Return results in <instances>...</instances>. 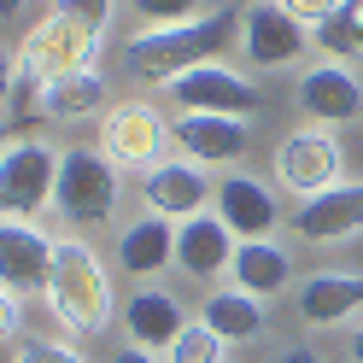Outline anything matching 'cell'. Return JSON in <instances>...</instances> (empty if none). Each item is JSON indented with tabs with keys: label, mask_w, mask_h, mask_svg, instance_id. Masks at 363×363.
Returning <instances> with one entry per match:
<instances>
[{
	"label": "cell",
	"mask_w": 363,
	"mask_h": 363,
	"mask_svg": "<svg viewBox=\"0 0 363 363\" xmlns=\"http://www.w3.org/2000/svg\"><path fill=\"white\" fill-rule=\"evenodd\" d=\"M164 88H170V100L182 111H217V118H246V111H258V88L246 82V77H235L229 65H217V59L182 71Z\"/></svg>",
	"instance_id": "cell-10"
},
{
	"label": "cell",
	"mask_w": 363,
	"mask_h": 363,
	"mask_svg": "<svg viewBox=\"0 0 363 363\" xmlns=\"http://www.w3.org/2000/svg\"><path fill=\"white\" fill-rule=\"evenodd\" d=\"M123 206V170L100 158V147H71L59 152V182H53V211L71 229H106Z\"/></svg>",
	"instance_id": "cell-3"
},
{
	"label": "cell",
	"mask_w": 363,
	"mask_h": 363,
	"mask_svg": "<svg viewBox=\"0 0 363 363\" xmlns=\"http://www.w3.org/2000/svg\"><path fill=\"white\" fill-rule=\"evenodd\" d=\"M311 48V30L299 18H287L276 0H246L240 6V53L264 65V71H281Z\"/></svg>",
	"instance_id": "cell-8"
},
{
	"label": "cell",
	"mask_w": 363,
	"mask_h": 363,
	"mask_svg": "<svg viewBox=\"0 0 363 363\" xmlns=\"http://www.w3.org/2000/svg\"><path fill=\"white\" fill-rule=\"evenodd\" d=\"M229 41H240V12H206V18H188V24L135 30L123 41V59L152 82H176L194 65H211Z\"/></svg>",
	"instance_id": "cell-1"
},
{
	"label": "cell",
	"mask_w": 363,
	"mask_h": 363,
	"mask_svg": "<svg viewBox=\"0 0 363 363\" xmlns=\"http://www.w3.org/2000/svg\"><path fill=\"white\" fill-rule=\"evenodd\" d=\"M6 147H12V141H6V129H0V158H6Z\"/></svg>",
	"instance_id": "cell-36"
},
{
	"label": "cell",
	"mask_w": 363,
	"mask_h": 363,
	"mask_svg": "<svg viewBox=\"0 0 363 363\" xmlns=\"http://www.w3.org/2000/svg\"><path fill=\"white\" fill-rule=\"evenodd\" d=\"M170 147V123L158 118L147 100H123L100 118V158H111L118 170H158Z\"/></svg>",
	"instance_id": "cell-5"
},
{
	"label": "cell",
	"mask_w": 363,
	"mask_h": 363,
	"mask_svg": "<svg viewBox=\"0 0 363 363\" xmlns=\"http://www.w3.org/2000/svg\"><path fill=\"white\" fill-rule=\"evenodd\" d=\"M199 6H206V0H129V12L147 18V30H158V24H188V18H199Z\"/></svg>",
	"instance_id": "cell-26"
},
{
	"label": "cell",
	"mask_w": 363,
	"mask_h": 363,
	"mask_svg": "<svg viewBox=\"0 0 363 363\" xmlns=\"http://www.w3.org/2000/svg\"><path fill=\"white\" fill-rule=\"evenodd\" d=\"M188 328V311H182V299L170 287H135L123 299V334L135 340V346H176V334Z\"/></svg>",
	"instance_id": "cell-17"
},
{
	"label": "cell",
	"mask_w": 363,
	"mask_h": 363,
	"mask_svg": "<svg viewBox=\"0 0 363 363\" xmlns=\"http://www.w3.org/2000/svg\"><path fill=\"white\" fill-rule=\"evenodd\" d=\"M48 269H53V240L30 217H0V287H12L18 299L48 293Z\"/></svg>",
	"instance_id": "cell-11"
},
{
	"label": "cell",
	"mask_w": 363,
	"mask_h": 363,
	"mask_svg": "<svg viewBox=\"0 0 363 363\" xmlns=\"http://www.w3.org/2000/svg\"><path fill=\"white\" fill-rule=\"evenodd\" d=\"M12 82H18V59H12V48H0V111L12 106Z\"/></svg>",
	"instance_id": "cell-30"
},
{
	"label": "cell",
	"mask_w": 363,
	"mask_h": 363,
	"mask_svg": "<svg viewBox=\"0 0 363 363\" xmlns=\"http://www.w3.org/2000/svg\"><path fill=\"white\" fill-rule=\"evenodd\" d=\"M170 141L182 147V158H188V164L223 170V164H235V158H246V147H252V129H246V118H217V111H182V118L170 123Z\"/></svg>",
	"instance_id": "cell-9"
},
{
	"label": "cell",
	"mask_w": 363,
	"mask_h": 363,
	"mask_svg": "<svg viewBox=\"0 0 363 363\" xmlns=\"http://www.w3.org/2000/svg\"><path fill=\"white\" fill-rule=\"evenodd\" d=\"M346 363H363V323L346 334Z\"/></svg>",
	"instance_id": "cell-33"
},
{
	"label": "cell",
	"mask_w": 363,
	"mask_h": 363,
	"mask_svg": "<svg viewBox=\"0 0 363 363\" xmlns=\"http://www.w3.org/2000/svg\"><path fill=\"white\" fill-rule=\"evenodd\" d=\"M53 12H59V18H71V24H82L94 41H106V30H111V12H118V0H53Z\"/></svg>",
	"instance_id": "cell-25"
},
{
	"label": "cell",
	"mask_w": 363,
	"mask_h": 363,
	"mask_svg": "<svg viewBox=\"0 0 363 363\" xmlns=\"http://www.w3.org/2000/svg\"><path fill=\"white\" fill-rule=\"evenodd\" d=\"M293 235L311 246H340V240L363 235V182H340V188L316 194V199H299Z\"/></svg>",
	"instance_id": "cell-15"
},
{
	"label": "cell",
	"mask_w": 363,
	"mask_h": 363,
	"mask_svg": "<svg viewBox=\"0 0 363 363\" xmlns=\"http://www.w3.org/2000/svg\"><path fill=\"white\" fill-rule=\"evenodd\" d=\"M12 363H88L77 346H65V340H30V346H18Z\"/></svg>",
	"instance_id": "cell-27"
},
{
	"label": "cell",
	"mask_w": 363,
	"mask_h": 363,
	"mask_svg": "<svg viewBox=\"0 0 363 363\" xmlns=\"http://www.w3.org/2000/svg\"><path fill=\"white\" fill-rule=\"evenodd\" d=\"M269 164H276V182L293 199H316V194H328V188L346 182V152H340L334 129H316V123L281 135Z\"/></svg>",
	"instance_id": "cell-4"
},
{
	"label": "cell",
	"mask_w": 363,
	"mask_h": 363,
	"mask_svg": "<svg viewBox=\"0 0 363 363\" xmlns=\"http://www.w3.org/2000/svg\"><path fill=\"white\" fill-rule=\"evenodd\" d=\"M229 287L252 293V299H276L293 287V252L276 240H240L229 258Z\"/></svg>",
	"instance_id": "cell-19"
},
{
	"label": "cell",
	"mask_w": 363,
	"mask_h": 363,
	"mask_svg": "<svg viewBox=\"0 0 363 363\" xmlns=\"http://www.w3.org/2000/svg\"><path fill=\"white\" fill-rule=\"evenodd\" d=\"M363 311V276H346V269H316V276L299 281V316L311 328H340L346 316Z\"/></svg>",
	"instance_id": "cell-20"
},
{
	"label": "cell",
	"mask_w": 363,
	"mask_h": 363,
	"mask_svg": "<svg viewBox=\"0 0 363 363\" xmlns=\"http://www.w3.org/2000/svg\"><path fill=\"white\" fill-rule=\"evenodd\" d=\"M199 323H206L223 346L258 340L264 334V299H252V293H240V287H217L206 299V311H199Z\"/></svg>",
	"instance_id": "cell-22"
},
{
	"label": "cell",
	"mask_w": 363,
	"mask_h": 363,
	"mask_svg": "<svg viewBox=\"0 0 363 363\" xmlns=\"http://www.w3.org/2000/svg\"><path fill=\"white\" fill-rule=\"evenodd\" d=\"M53 182H59V152L41 135L12 141L6 158H0V217L53 211Z\"/></svg>",
	"instance_id": "cell-6"
},
{
	"label": "cell",
	"mask_w": 363,
	"mask_h": 363,
	"mask_svg": "<svg viewBox=\"0 0 363 363\" xmlns=\"http://www.w3.org/2000/svg\"><path fill=\"white\" fill-rule=\"evenodd\" d=\"M223 352H229V346H223V340H217V334L194 316V323L176 334V346H170V357H164V363H223Z\"/></svg>",
	"instance_id": "cell-23"
},
{
	"label": "cell",
	"mask_w": 363,
	"mask_h": 363,
	"mask_svg": "<svg viewBox=\"0 0 363 363\" xmlns=\"http://www.w3.org/2000/svg\"><path fill=\"white\" fill-rule=\"evenodd\" d=\"M18 328H24V299H18L12 287H0V346H6Z\"/></svg>",
	"instance_id": "cell-29"
},
{
	"label": "cell",
	"mask_w": 363,
	"mask_h": 363,
	"mask_svg": "<svg viewBox=\"0 0 363 363\" xmlns=\"http://www.w3.org/2000/svg\"><path fill=\"white\" fill-rule=\"evenodd\" d=\"M276 6H281L287 18H299L305 30H316V24H323V18H334V12H346L352 0H276Z\"/></svg>",
	"instance_id": "cell-28"
},
{
	"label": "cell",
	"mask_w": 363,
	"mask_h": 363,
	"mask_svg": "<svg viewBox=\"0 0 363 363\" xmlns=\"http://www.w3.org/2000/svg\"><path fill=\"white\" fill-rule=\"evenodd\" d=\"M299 111L316 129H334V123H352L363 118V77L352 65H311L299 77Z\"/></svg>",
	"instance_id": "cell-12"
},
{
	"label": "cell",
	"mask_w": 363,
	"mask_h": 363,
	"mask_svg": "<svg viewBox=\"0 0 363 363\" xmlns=\"http://www.w3.org/2000/svg\"><path fill=\"white\" fill-rule=\"evenodd\" d=\"M235 235L217 211H199L176 229V269L194 281H211V276H229V258H235Z\"/></svg>",
	"instance_id": "cell-16"
},
{
	"label": "cell",
	"mask_w": 363,
	"mask_h": 363,
	"mask_svg": "<svg viewBox=\"0 0 363 363\" xmlns=\"http://www.w3.org/2000/svg\"><path fill=\"white\" fill-rule=\"evenodd\" d=\"M94 53H100V41L88 35L82 24H71V18L48 12V18H41V24L24 35V48H18V65H24V71H35L41 82H48V77L88 71V65H94Z\"/></svg>",
	"instance_id": "cell-7"
},
{
	"label": "cell",
	"mask_w": 363,
	"mask_h": 363,
	"mask_svg": "<svg viewBox=\"0 0 363 363\" xmlns=\"http://www.w3.org/2000/svg\"><path fill=\"white\" fill-rule=\"evenodd\" d=\"M18 6H24V0H0V18H18Z\"/></svg>",
	"instance_id": "cell-35"
},
{
	"label": "cell",
	"mask_w": 363,
	"mask_h": 363,
	"mask_svg": "<svg viewBox=\"0 0 363 363\" xmlns=\"http://www.w3.org/2000/svg\"><path fill=\"white\" fill-rule=\"evenodd\" d=\"M311 41L323 48L334 65H346V59H357V30H352V6L346 12H334V18H323V24L311 30Z\"/></svg>",
	"instance_id": "cell-24"
},
{
	"label": "cell",
	"mask_w": 363,
	"mask_h": 363,
	"mask_svg": "<svg viewBox=\"0 0 363 363\" xmlns=\"http://www.w3.org/2000/svg\"><path fill=\"white\" fill-rule=\"evenodd\" d=\"M48 305L65 328L77 334H100L111 323V276L100 252L82 235H59L53 240V269H48Z\"/></svg>",
	"instance_id": "cell-2"
},
{
	"label": "cell",
	"mask_w": 363,
	"mask_h": 363,
	"mask_svg": "<svg viewBox=\"0 0 363 363\" xmlns=\"http://www.w3.org/2000/svg\"><path fill=\"white\" fill-rule=\"evenodd\" d=\"M164 264H176V229H170V217L147 211V217H135V223L118 229V269H123V276H135L147 287Z\"/></svg>",
	"instance_id": "cell-18"
},
{
	"label": "cell",
	"mask_w": 363,
	"mask_h": 363,
	"mask_svg": "<svg viewBox=\"0 0 363 363\" xmlns=\"http://www.w3.org/2000/svg\"><path fill=\"white\" fill-rule=\"evenodd\" d=\"M111 363H158V357H152L147 346H123V352H118V357H111Z\"/></svg>",
	"instance_id": "cell-32"
},
{
	"label": "cell",
	"mask_w": 363,
	"mask_h": 363,
	"mask_svg": "<svg viewBox=\"0 0 363 363\" xmlns=\"http://www.w3.org/2000/svg\"><path fill=\"white\" fill-rule=\"evenodd\" d=\"M269 363H323V357H316L311 346H293V352H276V357H269Z\"/></svg>",
	"instance_id": "cell-31"
},
{
	"label": "cell",
	"mask_w": 363,
	"mask_h": 363,
	"mask_svg": "<svg viewBox=\"0 0 363 363\" xmlns=\"http://www.w3.org/2000/svg\"><path fill=\"white\" fill-rule=\"evenodd\" d=\"M211 194H217V182L206 176V164H188V158H164L158 170L141 176V199H147V211L170 217V223L199 217Z\"/></svg>",
	"instance_id": "cell-13"
},
{
	"label": "cell",
	"mask_w": 363,
	"mask_h": 363,
	"mask_svg": "<svg viewBox=\"0 0 363 363\" xmlns=\"http://www.w3.org/2000/svg\"><path fill=\"white\" fill-rule=\"evenodd\" d=\"M211 206H217L223 223H229L235 240H269V235H276V223H281V206H276V194H269V182L240 176V170H229V176L217 182Z\"/></svg>",
	"instance_id": "cell-14"
},
{
	"label": "cell",
	"mask_w": 363,
	"mask_h": 363,
	"mask_svg": "<svg viewBox=\"0 0 363 363\" xmlns=\"http://www.w3.org/2000/svg\"><path fill=\"white\" fill-rule=\"evenodd\" d=\"M94 111H106V82L94 71H71V77H48V82H41L35 118L77 123V118H94Z\"/></svg>",
	"instance_id": "cell-21"
},
{
	"label": "cell",
	"mask_w": 363,
	"mask_h": 363,
	"mask_svg": "<svg viewBox=\"0 0 363 363\" xmlns=\"http://www.w3.org/2000/svg\"><path fill=\"white\" fill-rule=\"evenodd\" d=\"M352 30H357V59H363V0H352Z\"/></svg>",
	"instance_id": "cell-34"
}]
</instances>
